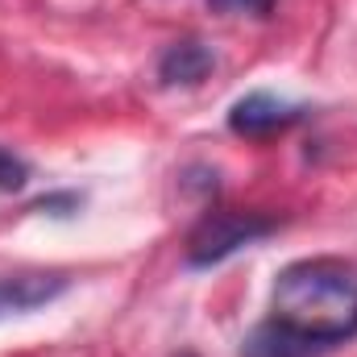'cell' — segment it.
I'll list each match as a JSON object with an SVG mask.
<instances>
[{
  "mask_svg": "<svg viewBox=\"0 0 357 357\" xmlns=\"http://www.w3.org/2000/svg\"><path fill=\"white\" fill-rule=\"evenodd\" d=\"M208 8L220 17H270L274 0H208Z\"/></svg>",
  "mask_w": 357,
  "mask_h": 357,
  "instance_id": "9",
  "label": "cell"
},
{
  "mask_svg": "<svg viewBox=\"0 0 357 357\" xmlns=\"http://www.w3.org/2000/svg\"><path fill=\"white\" fill-rule=\"evenodd\" d=\"M299 121H307V108L291 104V100H278L270 91H245L229 108V129L237 137H254V142L258 137H274V133H287Z\"/></svg>",
  "mask_w": 357,
  "mask_h": 357,
  "instance_id": "3",
  "label": "cell"
},
{
  "mask_svg": "<svg viewBox=\"0 0 357 357\" xmlns=\"http://www.w3.org/2000/svg\"><path fill=\"white\" fill-rule=\"evenodd\" d=\"M25 183H29V162H25V158H17L13 150H4V146H0V195L21 191Z\"/></svg>",
  "mask_w": 357,
  "mask_h": 357,
  "instance_id": "8",
  "label": "cell"
},
{
  "mask_svg": "<svg viewBox=\"0 0 357 357\" xmlns=\"http://www.w3.org/2000/svg\"><path fill=\"white\" fill-rule=\"evenodd\" d=\"M216 71V54L199 38H178L158 54V84L162 88H199Z\"/></svg>",
  "mask_w": 357,
  "mask_h": 357,
  "instance_id": "5",
  "label": "cell"
},
{
  "mask_svg": "<svg viewBox=\"0 0 357 357\" xmlns=\"http://www.w3.org/2000/svg\"><path fill=\"white\" fill-rule=\"evenodd\" d=\"M270 320L333 349L357 337V266L345 258H303L278 270Z\"/></svg>",
  "mask_w": 357,
  "mask_h": 357,
  "instance_id": "1",
  "label": "cell"
},
{
  "mask_svg": "<svg viewBox=\"0 0 357 357\" xmlns=\"http://www.w3.org/2000/svg\"><path fill=\"white\" fill-rule=\"evenodd\" d=\"M79 208H84V191H50V195L33 199V212H42V216H59V220H71Z\"/></svg>",
  "mask_w": 357,
  "mask_h": 357,
  "instance_id": "7",
  "label": "cell"
},
{
  "mask_svg": "<svg viewBox=\"0 0 357 357\" xmlns=\"http://www.w3.org/2000/svg\"><path fill=\"white\" fill-rule=\"evenodd\" d=\"M320 354H324L320 345L303 341L299 333L282 328L278 320H262V324L250 328L245 341H241V357H320Z\"/></svg>",
  "mask_w": 357,
  "mask_h": 357,
  "instance_id": "6",
  "label": "cell"
},
{
  "mask_svg": "<svg viewBox=\"0 0 357 357\" xmlns=\"http://www.w3.org/2000/svg\"><path fill=\"white\" fill-rule=\"evenodd\" d=\"M67 287H71L67 274H42V270H29V274H0V320L38 312V307H46V303H54L59 295H67Z\"/></svg>",
  "mask_w": 357,
  "mask_h": 357,
  "instance_id": "4",
  "label": "cell"
},
{
  "mask_svg": "<svg viewBox=\"0 0 357 357\" xmlns=\"http://www.w3.org/2000/svg\"><path fill=\"white\" fill-rule=\"evenodd\" d=\"M278 229V220L266 212H233V208H212L199 216V225L187 237V266L208 270L220 266L225 258H233L237 250L262 241Z\"/></svg>",
  "mask_w": 357,
  "mask_h": 357,
  "instance_id": "2",
  "label": "cell"
}]
</instances>
